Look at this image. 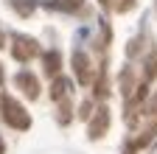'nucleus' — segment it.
I'll return each mask as SVG.
<instances>
[{"label": "nucleus", "instance_id": "4468645a", "mask_svg": "<svg viewBox=\"0 0 157 154\" xmlns=\"http://www.w3.org/2000/svg\"><path fill=\"white\" fill-rule=\"evenodd\" d=\"M101 3H104V6H107V3H109V0H101Z\"/></svg>", "mask_w": 157, "mask_h": 154}, {"label": "nucleus", "instance_id": "423d86ee", "mask_svg": "<svg viewBox=\"0 0 157 154\" xmlns=\"http://www.w3.org/2000/svg\"><path fill=\"white\" fill-rule=\"evenodd\" d=\"M59 62H62V56H59L56 51H48L45 53V70H48V76H56L59 73Z\"/></svg>", "mask_w": 157, "mask_h": 154}, {"label": "nucleus", "instance_id": "ddd939ff", "mask_svg": "<svg viewBox=\"0 0 157 154\" xmlns=\"http://www.w3.org/2000/svg\"><path fill=\"white\" fill-rule=\"evenodd\" d=\"M0 81H3V70H0Z\"/></svg>", "mask_w": 157, "mask_h": 154}, {"label": "nucleus", "instance_id": "20e7f679", "mask_svg": "<svg viewBox=\"0 0 157 154\" xmlns=\"http://www.w3.org/2000/svg\"><path fill=\"white\" fill-rule=\"evenodd\" d=\"M109 126V109L107 107H98L95 109V118L90 121V137H101Z\"/></svg>", "mask_w": 157, "mask_h": 154}, {"label": "nucleus", "instance_id": "39448f33", "mask_svg": "<svg viewBox=\"0 0 157 154\" xmlns=\"http://www.w3.org/2000/svg\"><path fill=\"white\" fill-rule=\"evenodd\" d=\"M73 67H76L78 81H82V84H87V81H90V59H87L82 51H76V53H73Z\"/></svg>", "mask_w": 157, "mask_h": 154}, {"label": "nucleus", "instance_id": "6e6552de", "mask_svg": "<svg viewBox=\"0 0 157 154\" xmlns=\"http://www.w3.org/2000/svg\"><path fill=\"white\" fill-rule=\"evenodd\" d=\"M67 87H70V81L67 79H56V84H53V98H62V95H67Z\"/></svg>", "mask_w": 157, "mask_h": 154}, {"label": "nucleus", "instance_id": "0eeeda50", "mask_svg": "<svg viewBox=\"0 0 157 154\" xmlns=\"http://www.w3.org/2000/svg\"><path fill=\"white\" fill-rule=\"evenodd\" d=\"M11 6L17 9V14H20V17H28V14L36 9V0H11Z\"/></svg>", "mask_w": 157, "mask_h": 154}, {"label": "nucleus", "instance_id": "f8f14e48", "mask_svg": "<svg viewBox=\"0 0 157 154\" xmlns=\"http://www.w3.org/2000/svg\"><path fill=\"white\" fill-rule=\"evenodd\" d=\"M3 148H6V146H3V140H0V154H3Z\"/></svg>", "mask_w": 157, "mask_h": 154}, {"label": "nucleus", "instance_id": "1a4fd4ad", "mask_svg": "<svg viewBox=\"0 0 157 154\" xmlns=\"http://www.w3.org/2000/svg\"><path fill=\"white\" fill-rule=\"evenodd\" d=\"M157 73V59H154V56H151V59H149V65H146V76H149V79H151V76Z\"/></svg>", "mask_w": 157, "mask_h": 154}, {"label": "nucleus", "instance_id": "f03ea898", "mask_svg": "<svg viewBox=\"0 0 157 154\" xmlns=\"http://www.w3.org/2000/svg\"><path fill=\"white\" fill-rule=\"evenodd\" d=\"M11 53H14L17 62H28V59H34V56L39 53V45H36L34 39H28V36H14Z\"/></svg>", "mask_w": 157, "mask_h": 154}, {"label": "nucleus", "instance_id": "9d476101", "mask_svg": "<svg viewBox=\"0 0 157 154\" xmlns=\"http://www.w3.org/2000/svg\"><path fill=\"white\" fill-rule=\"evenodd\" d=\"M132 6H135V0H121V3H115V9H118V11H129Z\"/></svg>", "mask_w": 157, "mask_h": 154}, {"label": "nucleus", "instance_id": "9b49d317", "mask_svg": "<svg viewBox=\"0 0 157 154\" xmlns=\"http://www.w3.org/2000/svg\"><path fill=\"white\" fill-rule=\"evenodd\" d=\"M149 109H151V112L157 115V95H154V101H151V107H149Z\"/></svg>", "mask_w": 157, "mask_h": 154}, {"label": "nucleus", "instance_id": "f257e3e1", "mask_svg": "<svg viewBox=\"0 0 157 154\" xmlns=\"http://www.w3.org/2000/svg\"><path fill=\"white\" fill-rule=\"evenodd\" d=\"M3 118H6V123L14 126V129H28V126H31L28 112L20 107L11 95H3Z\"/></svg>", "mask_w": 157, "mask_h": 154}, {"label": "nucleus", "instance_id": "7ed1b4c3", "mask_svg": "<svg viewBox=\"0 0 157 154\" xmlns=\"http://www.w3.org/2000/svg\"><path fill=\"white\" fill-rule=\"evenodd\" d=\"M14 84L23 90L28 98H36V95H39V81H36V76H31L28 70H20V73L14 76Z\"/></svg>", "mask_w": 157, "mask_h": 154}]
</instances>
